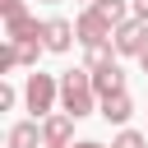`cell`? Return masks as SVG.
<instances>
[{"label":"cell","mask_w":148,"mask_h":148,"mask_svg":"<svg viewBox=\"0 0 148 148\" xmlns=\"http://www.w3.org/2000/svg\"><path fill=\"white\" fill-rule=\"evenodd\" d=\"M92 97L97 92H92V74L88 69H65L60 74V106H65V116H74V120L88 116L92 111Z\"/></svg>","instance_id":"6da1fadb"},{"label":"cell","mask_w":148,"mask_h":148,"mask_svg":"<svg viewBox=\"0 0 148 148\" xmlns=\"http://www.w3.org/2000/svg\"><path fill=\"white\" fill-rule=\"evenodd\" d=\"M56 92H60V83H56L51 74H42V69H37V74H28V92H23V97H28V111L46 116V111H51V102H56Z\"/></svg>","instance_id":"7a4b0ae2"},{"label":"cell","mask_w":148,"mask_h":148,"mask_svg":"<svg viewBox=\"0 0 148 148\" xmlns=\"http://www.w3.org/2000/svg\"><path fill=\"white\" fill-rule=\"evenodd\" d=\"M116 56H143V46H148V23H139V18H130V23H120L116 28Z\"/></svg>","instance_id":"3957f363"},{"label":"cell","mask_w":148,"mask_h":148,"mask_svg":"<svg viewBox=\"0 0 148 148\" xmlns=\"http://www.w3.org/2000/svg\"><path fill=\"white\" fill-rule=\"evenodd\" d=\"M74 32H79V42H83V46H88V51H92V46H102V42H111V37H116V28H111V23H102V18H97V14H92V9H83V14H79V23H74Z\"/></svg>","instance_id":"277c9868"},{"label":"cell","mask_w":148,"mask_h":148,"mask_svg":"<svg viewBox=\"0 0 148 148\" xmlns=\"http://www.w3.org/2000/svg\"><path fill=\"white\" fill-rule=\"evenodd\" d=\"M69 134H74V116H46L42 120V143L46 148H69Z\"/></svg>","instance_id":"5b68a950"},{"label":"cell","mask_w":148,"mask_h":148,"mask_svg":"<svg viewBox=\"0 0 148 148\" xmlns=\"http://www.w3.org/2000/svg\"><path fill=\"white\" fill-rule=\"evenodd\" d=\"M5 42H14V46H23V42H46V23H37V18H14L9 23V32H5Z\"/></svg>","instance_id":"8992f818"},{"label":"cell","mask_w":148,"mask_h":148,"mask_svg":"<svg viewBox=\"0 0 148 148\" xmlns=\"http://www.w3.org/2000/svg\"><path fill=\"white\" fill-rule=\"evenodd\" d=\"M92 92L106 102V97H120L125 92V74H120V65H106V69H97L92 74Z\"/></svg>","instance_id":"52a82bcc"},{"label":"cell","mask_w":148,"mask_h":148,"mask_svg":"<svg viewBox=\"0 0 148 148\" xmlns=\"http://www.w3.org/2000/svg\"><path fill=\"white\" fill-rule=\"evenodd\" d=\"M74 23H65V18H51L46 23V51H69L74 46Z\"/></svg>","instance_id":"ba28073f"},{"label":"cell","mask_w":148,"mask_h":148,"mask_svg":"<svg viewBox=\"0 0 148 148\" xmlns=\"http://www.w3.org/2000/svg\"><path fill=\"white\" fill-rule=\"evenodd\" d=\"M130 116H134L130 92H120V97H106V102H102V120H106V125H125Z\"/></svg>","instance_id":"9c48e42d"},{"label":"cell","mask_w":148,"mask_h":148,"mask_svg":"<svg viewBox=\"0 0 148 148\" xmlns=\"http://www.w3.org/2000/svg\"><path fill=\"white\" fill-rule=\"evenodd\" d=\"M92 14H97L102 23H111V28L130 23V9H125V0H97V5H92Z\"/></svg>","instance_id":"30bf717a"},{"label":"cell","mask_w":148,"mask_h":148,"mask_svg":"<svg viewBox=\"0 0 148 148\" xmlns=\"http://www.w3.org/2000/svg\"><path fill=\"white\" fill-rule=\"evenodd\" d=\"M106 65H116V42H102V46L88 51V74H97V69H106Z\"/></svg>","instance_id":"8fae6325"},{"label":"cell","mask_w":148,"mask_h":148,"mask_svg":"<svg viewBox=\"0 0 148 148\" xmlns=\"http://www.w3.org/2000/svg\"><path fill=\"white\" fill-rule=\"evenodd\" d=\"M9 148H37V125H32V120L14 125V130H9Z\"/></svg>","instance_id":"7c38bea8"},{"label":"cell","mask_w":148,"mask_h":148,"mask_svg":"<svg viewBox=\"0 0 148 148\" xmlns=\"http://www.w3.org/2000/svg\"><path fill=\"white\" fill-rule=\"evenodd\" d=\"M111 148H143V134H139V130H120V134L111 139Z\"/></svg>","instance_id":"4fadbf2b"},{"label":"cell","mask_w":148,"mask_h":148,"mask_svg":"<svg viewBox=\"0 0 148 148\" xmlns=\"http://www.w3.org/2000/svg\"><path fill=\"white\" fill-rule=\"evenodd\" d=\"M42 46H46V42H23V46H18V65H37Z\"/></svg>","instance_id":"5bb4252c"},{"label":"cell","mask_w":148,"mask_h":148,"mask_svg":"<svg viewBox=\"0 0 148 148\" xmlns=\"http://www.w3.org/2000/svg\"><path fill=\"white\" fill-rule=\"evenodd\" d=\"M14 65H18V46H14V42H5V46H0V74H9Z\"/></svg>","instance_id":"9a60e30c"},{"label":"cell","mask_w":148,"mask_h":148,"mask_svg":"<svg viewBox=\"0 0 148 148\" xmlns=\"http://www.w3.org/2000/svg\"><path fill=\"white\" fill-rule=\"evenodd\" d=\"M0 14H5V23L23 18V0H0Z\"/></svg>","instance_id":"2e32d148"},{"label":"cell","mask_w":148,"mask_h":148,"mask_svg":"<svg viewBox=\"0 0 148 148\" xmlns=\"http://www.w3.org/2000/svg\"><path fill=\"white\" fill-rule=\"evenodd\" d=\"M9 106H14V88H9V83H0V111H9Z\"/></svg>","instance_id":"e0dca14e"},{"label":"cell","mask_w":148,"mask_h":148,"mask_svg":"<svg viewBox=\"0 0 148 148\" xmlns=\"http://www.w3.org/2000/svg\"><path fill=\"white\" fill-rule=\"evenodd\" d=\"M134 18H139V23H148V0H134Z\"/></svg>","instance_id":"ac0fdd59"},{"label":"cell","mask_w":148,"mask_h":148,"mask_svg":"<svg viewBox=\"0 0 148 148\" xmlns=\"http://www.w3.org/2000/svg\"><path fill=\"white\" fill-rule=\"evenodd\" d=\"M74 148H102V143H92V139H83V143H74Z\"/></svg>","instance_id":"d6986e66"},{"label":"cell","mask_w":148,"mask_h":148,"mask_svg":"<svg viewBox=\"0 0 148 148\" xmlns=\"http://www.w3.org/2000/svg\"><path fill=\"white\" fill-rule=\"evenodd\" d=\"M139 60H143V69H148V46H143V56H139Z\"/></svg>","instance_id":"ffe728a7"},{"label":"cell","mask_w":148,"mask_h":148,"mask_svg":"<svg viewBox=\"0 0 148 148\" xmlns=\"http://www.w3.org/2000/svg\"><path fill=\"white\" fill-rule=\"evenodd\" d=\"M92 5H97V0H88V9H92Z\"/></svg>","instance_id":"44dd1931"},{"label":"cell","mask_w":148,"mask_h":148,"mask_svg":"<svg viewBox=\"0 0 148 148\" xmlns=\"http://www.w3.org/2000/svg\"><path fill=\"white\" fill-rule=\"evenodd\" d=\"M69 148H74V143H69Z\"/></svg>","instance_id":"7402d4cb"}]
</instances>
